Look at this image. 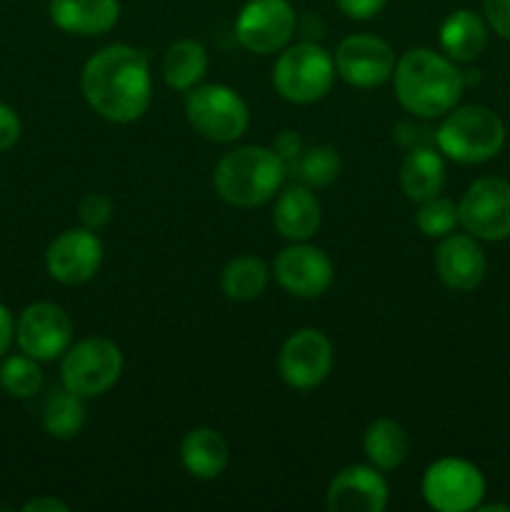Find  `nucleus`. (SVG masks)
Instances as JSON below:
<instances>
[{
  "mask_svg": "<svg viewBox=\"0 0 510 512\" xmlns=\"http://www.w3.org/2000/svg\"><path fill=\"white\" fill-rule=\"evenodd\" d=\"M80 90L90 108L110 123L143 118L153 98L148 55L125 43L98 50L80 73Z\"/></svg>",
  "mask_w": 510,
  "mask_h": 512,
  "instance_id": "f257e3e1",
  "label": "nucleus"
},
{
  "mask_svg": "<svg viewBox=\"0 0 510 512\" xmlns=\"http://www.w3.org/2000/svg\"><path fill=\"white\" fill-rule=\"evenodd\" d=\"M398 103L420 120L443 118L458 105L465 78L455 60L430 48H413L398 58L393 70Z\"/></svg>",
  "mask_w": 510,
  "mask_h": 512,
  "instance_id": "f03ea898",
  "label": "nucleus"
},
{
  "mask_svg": "<svg viewBox=\"0 0 510 512\" xmlns=\"http://www.w3.org/2000/svg\"><path fill=\"white\" fill-rule=\"evenodd\" d=\"M285 175V163L273 148L240 145L218 160L213 183L225 203L235 208H255L275 198Z\"/></svg>",
  "mask_w": 510,
  "mask_h": 512,
  "instance_id": "7ed1b4c3",
  "label": "nucleus"
},
{
  "mask_svg": "<svg viewBox=\"0 0 510 512\" xmlns=\"http://www.w3.org/2000/svg\"><path fill=\"white\" fill-rule=\"evenodd\" d=\"M505 145V125L495 110L485 105H460L443 115L435 130V148L460 165H480L493 160Z\"/></svg>",
  "mask_w": 510,
  "mask_h": 512,
  "instance_id": "20e7f679",
  "label": "nucleus"
},
{
  "mask_svg": "<svg viewBox=\"0 0 510 512\" xmlns=\"http://www.w3.org/2000/svg\"><path fill=\"white\" fill-rule=\"evenodd\" d=\"M335 80V58L318 43H295L283 48L273 65V85L288 103L310 105L330 93Z\"/></svg>",
  "mask_w": 510,
  "mask_h": 512,
  "instance_id": "39448f33",
  "label": "nucleus"
},
{
  "mask_svg": "<svg viewBox=\"0 0 510 512\" xmlns=\"http://www.w3.org/2000/svg\"><path fill=\"white\" fill-rule=\"evenodd\" d=\"M185 115L200 138L210 143H235L250 125V110L238 90L228 85H195L185 95Z\"/></svg>",
  "mask_w": 510,
  "mask_h": 512,
  "instance_id": "423d86ee",
  "label": "nucleus"
},
{
  "mask_svg": "<svg viewBox=\"0 0 510 512\" xmlns=\"http://www.w3.org/2000/svg\"><path fill=\"white\" fill-rule=\"evenodd\" d=\"M123 373V353L110 338H83L70 345L60 360V383L80 398L108 393Z\"/></svg>",
  "mask_w": 510,
  "mask_h": 512,
  "instance_id": "0eeeda50",
  "label": "nucleus"
},
{
  "mask_svg": "<svg viewBox=\"0 0 510 512\" xmlns=\"http://www.w3.org/2000/svg\"><path fill=\"white\" fill-rule=\"evenodd\" d=\"M425 503L438 512L478 510L485 498V478L478 465L463 458H440L423 475Z\"/></svg>",
  "mask_w": 510,
  "mask_h": 512,
  "instance_id": "6e6552de",
  "label": "nucleus"
},
{
  "mask_svg": "<svg viewBox=\"0 0 510 512\" xmlns=\"http://www.w3.org/2000/svg\"><path fill=\"white\" fill-rule=\"evenodd\" d=\"M460 225L473 238L498 243L510 238V183L505 178H478L458 203Z\"/></svg>",
  "mask_w": 510,
  "mask_h": 512,
  "instance_id": "1a4fd4ad",
  "label": "nucleus"
},
{
  "mask_svg": "<svg viewBox=\"0 0 510 512\" xmlns=\"http://www.w3.org/2000/svg\"><path fill=\"white\" fill-rule=\"evenodd\" d=\"M295 25L298 18L288 0H248L235 20V38L250 53L270 55L290 43Z\"/></svg>",
  "mask_w": 510,
  "mask_h": 512,
  "instance_id": "9d476101",
  "label": "nucleus"
},
{
  "mask_svg": "<svg viewBox=\"0 0 510 512\" xmlns=\"http://www.w3.org/2000/svg\"><path fill=\"white\" fill-rule=\"evenodd\" d=\"M15 343L20 353L50 363L63 358L65 350L73 345V323L60 305L40 300L20 313L15 323Z\"/></svg>",
  "mask_w": 510,
  "mask_h": 512,
  "instance_id": "9b49d317",
  "label": "nucleus"
},
{
  "mask_svg": "<svg viewBox=\"0 0 510 512\" xmlns=\"http://www.w3.org/2000/svg\"><path fill=\"white\" fill-rule=\"evenodd\" d=\"M278 370L290 388H318L333 370V343L315 328L295 330L280 348Z\"/></svg>",
  "mask_w": 510,
  "mask_h": 512,
  "instance_id": "f8f14e48",
  "label": "nucleus"
},
{
  "mask_svg": "<svg viewBox=\"0 0 510 512\" xmlns=\"http://www.w3.org/2000/svg\"><path fill=\"white\" fill-rule=\"evenodd\" d=\"M275 280L280 288L288 290L295 298H318L333 283V260L315 245L305 240H295L293 245L283 248L273 263Z\"/></svg>",
  "mask_w": 510,
  "mask_h": 512,
  "instance_id": "ddd939ff",
  "label": "nucleus"
},
{
  "mask_svg": "<svg viewBox=\"0 0 510 512\" xmlns=\"http://www.w3.org/2000/svg\"><path fill=\"white\" fill-rule=\"evenodd\" d=\"M395 53L383 38L358 33L345 38L335 50V70L340 78L355 88H375L393 78Z\"/></svg>",
  "mask_w": 510,
  "mask_h": 512,
  "instance_id": "4468645a",
  "label": "nucleus"
},
{
  "mask_svg": "<svg viewBox=\"0 0 510 512\" xmlns=\"http://www.w3.org/2000/svg\"><path fill=\"white\" fill-rule=\"evenodd\" d=\"M103 263V243L90 228H73L60 233L45 253L50 278L63 285H83Z\"/></svg>",
  "mask_w": 510,
  "mask_h": 512,
  "instance_id": "2eb2a0df",
  "label": "nucleus"
},
{
  "mask_svg": "<svg viewBox=\"0 0 510 512\" xmlns=\"http://www.w3.org/2000/svg\"><path fill=\"white\" fill-rule=\"evenodd\" d=\"M388 500V483L375 465H348L330 480L325 495L333 512H383Z\"/></svg>",
  "mask_w": 510,
  "mask_h": 512,
  "instance_id": "dca6fc26",
  "label": "nucleus"
},
{
  "mask_svg": "<svg viewBox=\"0 0 510 512\" xmlns=\"http://www.w3.org/2000/svg\"><path fill=\"white\" fill-rule=\"evenodd\" d=\"M435 273L450 290L458 293L478 288L488 273V258L478 245V238L470 233H450L440 238L435 250Z\"/></svg>",
  "mask_w": 510,
  "mask_h": 512,
  "instance_id": "f3484780",
  "label": "nucleus"
},
{
  "mask_svg": "<svg viewBox=\"0 0 510 512\" xmlns=\"http://www.w3.org/2000/svg\"><path fill=\"white\" fill-rule=\"evenodd\" d=\"M50 20L63 33L95 38L115 28L120 0H50Z\"/></svg>",
  "mask_w": 510,
  "mask_h": 512,
  "instance_id": "a211bd4d",
  "label": "nucleus"
},
{
  "mask_svg": "<svg viewBox=\"0 0 510 512\" xmlns=\"http://www.w3.org/2000/svg\"><path fill=\"white\" fill-rule=\"evenodd\" d=\"M323 210L313 190L303 183L288 185L278 195L273 208V225L283 238L288 240H308L318 233Z\"/></svg>",
  "mask_w": 510,
  "mask_h": 512,
  "instance_id": "6ab92c4d",
  "label": "nucleus"
},
{
  "mask_svg": "<svg viewBox=\"0 0 510 512\" xmlns=\"http://www.w3.org/2000/svg\"><path fill=\"white\" fill-rule=\"evenodd\" d=\"M180 463L195 480H215L230 463V448L215 428H193L180 443Z\"/></svg>",
  "mask_w": 510,
  "mask_h": 512,
  "instance_id": "aec40b11",
  "label": "nucleus"
},
{
  "mask_svg": "<svg viewBox=\"0 0 510 512\" xmlns=\"http://www.w3.org/2000/svg\"><path fill=\"white\" fill-rule=\"evenodd\" d=\"M400 188L413 203L435 198L445 188V160L435 145L408 150L400 165Z\"/></svg>",
  "mask_w": 510,
  "mask_h": 512,
  "instance_id": "412c9836",
  "label": "nucleus"
},
{
  "mask_svg": "<svg viewBox=\"0 0 510 512\" xmlns=\"http://www.w3.org/2000/svg\"><path fill=\"white\" fill-rule=\"evenodd\" d=\"M440 48L455 63H470L488 48V23L468 8L455 10L440 25Z\"/></svg>",
  "mask_w": 510,
  "mask_h": 512,
  "instance_id": "4be33fe9",
  "label": "nucleus"
},
{
  "mask_svg": "<svg viewBox=\"0 0 510 512\" xmlns=\"http://www.w3.org/2000/svg\"><path fill=\"white\" fill-rule=\"evenodd\" d=\"M160 73H163V80L168 88L188 93L208 73V50H205L203 43H198L193 38L175 40L163 53Z\"/></svg>",
  "mask_w": 510,
  "mask_h": 512,
  "instance_id": "5701e85b",
  "label": "nucleus"
},
{
  "mask_svg": "<svg viewBox=\"0 0 510 512\" xmlns=\"http://www.w3.org/2000/svg\"><path fill=\"white\" fill-rule=\"evenodd\" d=\"M363 450L365 458L370 460V465H375L378 470H395L398 465H403L405 458H408V433H405L403 425L395 423V420L390 418L373 420V423L365 428Z\"/></svg>",
  "mask_w": 510,
  "mask_h": 512,
  "instance_id": "b1692460",
  "label": "nucleus"
},
{
  "mask_svg": "<svg viewBox=\"0 0 510 512\" xmlns=\"http://www.w3.org/2000/svg\"><path fill=\"white\" fill-rule=\"evenodd\" d=\"M268 280L270 270L263 260L255 255H240L223 268L220 288H223L225 298L235 300V303H250L265 293Z\"/></svg>",
  "mask_w": 510,
  "mask_h": 512,
  "instance_id": "393cba45",
  "label": "nucleus"
},
{
  "mask_svg": "<svg viewBox=\"0 0 510 512\" xmlns=\"http://www.w3.org/2000/svg\"><path fill=\"white\" fill-rule=\"evenodd\" d=\"M85 398L70 393L68 388H53L43 403V428L53 438L68 440L83 430L85 425Z\"/></svg>",
  "mask_w": 510,
  "mask_h": 512,
  "instance_id": "a878e982",
  "label": "nucleus"
},
{
  "mask_svg": "<svg viewBox=\"0 0 510 512\" xmlns=\"http://www.w3.org/2000/svg\"><path fill=\"white\" fill-rule=\"evenodd\" d=\"M290 175L308 188H325L340 175V155L333 145H315L303 148L293 165L288 168Z\"/></svg>",
  "mask_w": 510,
  "mask_h": 512,
  "instance_id": "bb28decb",
  "label": "nucleus"
},
{
  "mask_svg": "<svg viewBox=\"0 0 510 512\" xmlns=\"http://www.w3.org/2000/svg\"><path fill=\"white\" fill-rule=\"evenodd\" d=\"M0 388L10 395V398H33L43 388V370H40V360L30 358V355H10L5 363L0 365Z\"/></svg>",
  "mask_w": 510,
  "mask_h": 512,
  "instance_id": "cd10ccee",
  "label": "nucleus"
},
{
  "mask_svg": "<svg viewBox=\"0 0 510 512\" xmlns=\"http://www.w3.org/2000/svg\"><path fill=\"white\" fill-rule=\"evenodd\" d=\"M418 213H415V225L420 228V233L428 235V238H445L455 230V225H460V213L458 205L450 198L443 195H435V198L423 200L418 203Z\"/></svg>",
  "mask_w": 510,
  "mask_h": 512,
  "instance_id": "c85d7f7f",
  "label": "nucleus"
},
{
  "mask_svg": "<svg viewBox=\"0 0 510 512\" xmlns=\"http://www.w3.org/2000/svg\"><path fill=\"white\" fill-rule=\"evenodd\" d=\"M78 218L90 230L105 228L110 223V218H113V203H110L108 195L88 193L78 203Z\"/></svg>",
  "mask_w": 510,
  "mask_h": 512,
  "instance_id": "c756f323",
  "label": "nucleus"
},
{
  "mask_svg": "<svg viewBox=\"0 0 510 512\" xmlns=\"http://www.w3.org/2000/svg\"><path fill=\"white\" fill-rule=\"evenodd\" d=\"M483 5L488 28L503 40H510V0H483Z\"/></svg>",
  "mask_w": 510,
  "mask_h": 512,
  "instance_id": "7c9ffc66",
  "label": "nucleus"
},
{
  "mask_svg": "<svg viewBox=\"0 0 510 512\" xmlns=\"http://www.w3.org/2000/svg\"><path fill=\"white\" fill-rule=\"evenodd\" d=\"M395 140L405 150L420 148V145H435V130L423 128L418 123H400L398 130H395Z\"/></svg>",
  "mask_w": 510,
  "mask_h": 512,
  "instance_id": "2f4dec72",
  "label": "nucleus"
},
{
  "mask_svg": "<svg viewBox=\"0 0 510 512\" xmlns=\"http://www.w3.org/2000/svg\"><path fill=\"white\" fill-rule=\"evenodd\" d=\"M20 118L15 113V108H10L8 103H0V153L10 150L20 140Z\"/></svg>",
  "mask_w": 510,
  "mask_h": 512,
  "instance_id": "473e14b6",
  "label": "nucleus"
},
{
  "mask_svg": "<svg viewBox=\"0 0 510 512\" xmlns=\"http://www.w3.org/2000/svg\"><path fill=\"white\" fill-rule=\"evenodd\" d=\"M303 148H305L303 138H300V133H295V130H283V133H280L273 143V150L278 153V158L285 163V170H288L290 165L298 160V155L303 153Z\"/></svg>",
  "mask_w": 510,
  "mask_h": 512,
  "instance_id": "72a5a7b5",
  "label": "nucleus"
},
{
  "mask_svg": "<svg viewBox=\"0 0 510 512\" xmlns=\"http://www.w3.org/2000/svg\"><path fill=\"white\" fill-rule=\"evenodd\" d=\"M350 20H370L385 8L388 0H335Z\"/></svg>",
  "mask_w": 510,
  "mask_h": 512,
  "instance_id": "f704fd0d",
  "label": "nucleus"
},
{
  "mask_svg": "<svg viewBox=\"0 0 510 512\" xmlns=\"http://www.w3.org/2000/svg\"><path fill=\"white\" fill-rule=\"evenodd\" d=\"M15 340V320L10 315V310L0 303V358L10 350Z\"/></svg>",
  "mask_w": 510,
  "mask_h": 512,
  "instance_id": "c9c22d12",
  "label": "nucleus"
},
{
  "mask_svg": "<svg viewBox=\"0 0 510 512\" xmlns=\"http://www.w3.org/2000/svg\"><path fill=\"white\" fill-rule=\"evenodd\" d=\"M68 503L53 498V495H38L23 505V512H68Z\"/></svg>",
  "mask_w": 510,
  "mask_h": 512,
  "instance_id": "e433bc0d",
  "label": "nucleus"
}]
</instances>
